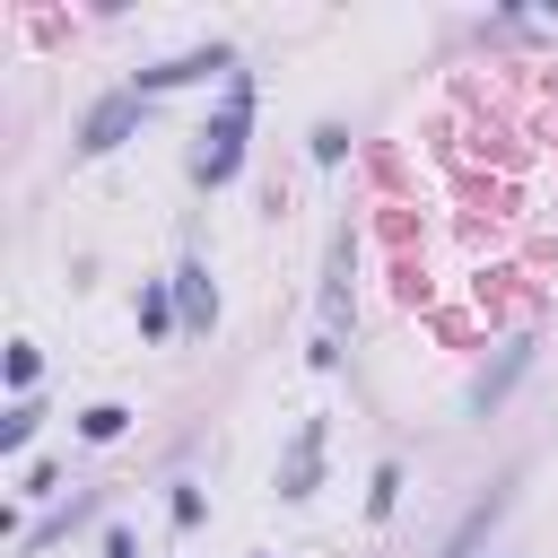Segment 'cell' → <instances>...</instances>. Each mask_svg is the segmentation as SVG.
I'll list each match as a JSON object with an SVG mask.
<instances>
[{"mask_svg": "<svg viewBox=\"0 0 558 558\" xmlns=\"http://www.w3.org/2000/svg\"><path fill=\"white\" fill-rule=\"evenodd\" d=\"M244 148H253V70H235L218 87V113L201 122V148H192V183H235L244 174Z\"/></svg>", "mask_w": 558, "mask_h": 558, "instance_id": "1", "label": "cell"}, {"mask_svg": "<svg viewBox=\"0 0 558 558\" xmlns=\"http://www.w3.org/2000/svg\"><path fill=\"white\" fill-rule=\"evenodd\" d=\"M140 113H148V96H140V87H113V96H96V105L78 113V140H70V157H105V148H122V140L140 131Z\"/></svg>", "mask_w": 558, "mask_h": 558, "instance_id": "2", "label": "cell"}, {"mask_svg": "<svg viewBox=\"0 0 558 558\" xmlns=\"http://www.w3.org/2000/svg\"><path fill=\"white\" fill-rule=\"evenodd\" d=\"M323 418H296V436H288V453H279V497H314L323 488Z\"/></svg>", "mask_w": 558, "mask_h": 558, "instance_id": "3", "label": "cell"}, {"mask_svg": "<svg viewBox=\"0 0 558 558\" xmlns=\"http://www.w3.org/2000/svg\"><path fill=\"white\" fill-rule=\"evenodd\" d=\"M174 305H183V331H209V323H218V279H209V262H183V270H174Z\"/></svg>", "mask_w": 558, "mask_h": 558, "instance_id": "4", "label": "cell"}, {"mask_svg": "<svg viewBox=\"0 0 558 558\" xmlns=\"http://www.w3.org/2000/svg\"><path fill=\"white\" fill-rule=\"evenodd\" d=\"M523 366H532V340H514L497 366H480V375H471V418H488V410L514 392V375H523Z\"/></svg>", "mask_w": 558, "mask_h": 558, "instance_id": "5", "label": "cell"}, {"mask_svg": "<svg viewBox=\"0 0 558 558\" xmlns=\"http://www.w3.org/2000/svg\"><path fill=\"white\" fill-rule=\"evenodd\" d=\"M506 497H514V471H506V480H497V488H488V497H480V506H471V514L445 532V549H436V558H471V541H480V532L506 514Z\"/></svg>", "mask_w": 558, "mask_h": 558, "instance_id": "6", "label": "cell"}, {"mask_svg": "<svg viewBox=\"0 0 558 558\" xmlns=\"http://www.w3.org/2000/svg\"><path fill=\"white\" fill-rule=\"evenodd\" d=\"M140 331H148V340H166V331H183V305H174V279H140Z\"/></svg>", "mask_w": 558, "mask_h": 558, "instance_id": "7", "label": "cell"}, {"mask_svg": "<svg viewBox=\"0 0 558 558\" xmlns=\"http://www.w3.org/2000/svg\"><path fill=\"white\" fill-rule=\"evenodd\" d=\"M35 427H44V401L26 392V401H9V418H0V453H26L35 445Z\"/></svg>", "mask_w": 558, "mask_h": 558, "instance_id": "8", "label": "cell"}, {"mask_svg": "<svg viewBox=\"0 0 558 558\" xmlns=\"http://www.w3.org/2000/svg\"><path fill=\"white\" fill-rule=\"evenodd\" d=\"M122 427H131V410H122V401H87V410H78V445H113Z\"/></svg>", "mask_w": 558, "mask_h": 558, "instance_id": "9", "label": "cell"}, {"mask_svg": "<svg viewBox=\"0 0 558 558\" xmlns=\"http://www.w3.org/2000/svg\"><path fill=\"white\" fill-rule=\"evenodd\" d=\"M392 506H401V462H375V471H366V514L384 523Z\"/></svg>", "mask_w": 558, "mask_h": 558, "instance_id": "10", "label": "cell"}, {"mask_svg": "<svg viewBox=\"0 0 558 558\" xmlns=\"http://www.w3.org/2000/svg\"><path fill=\"white\" fill-rule=\"evenodd\" d=\"M35 375H44V349H35V340H17V349H9V392L26 401V392H35Z\"/></svg>", "mask_w": 558, "mask_h": 558, "instance_id": "11", "label": "cell"}, {"mask_svg": "<svg viewBox=\"0 0 558 558\" xmlns=\"http://www.w3.org/2000/svg\"><path fill=\"white\" fill-rule=\"evenodd\" d=\"M166 514H174V532H201V514H209V497H201L192 480H174V506H166Z\"/></svg>", "mask_w": 558, "mask_h": 558, "instance_id": "12", "label": "cell"}, {"mask_svg": "<svg viewBox=\"0 0 558 558\" xmlns=\"http://www.w3.org/2000/svg\"><path fill=\"white\" fill-rule=\"evenodd\" d=\"M349 157V131L340 122H314V166H340Z\"/></svg>", "mask_w": 558, "mask_h": 558, "instance_id": "13", "label": "cell"}, {"mask_svg": "<svg viewBox=\"0 0 558 558\" xmlns=\"http://www.w3.org/2000/svg\"><path fill=\"white\" fill-rule=\"evenodd\" d=\"M96 558H140V541H131L122 523H105V541H96Z\"/></svg>", "mask_w": 558, "mask_h": 558, "instance_id": "14", "label": "cell"}]
</instances>
